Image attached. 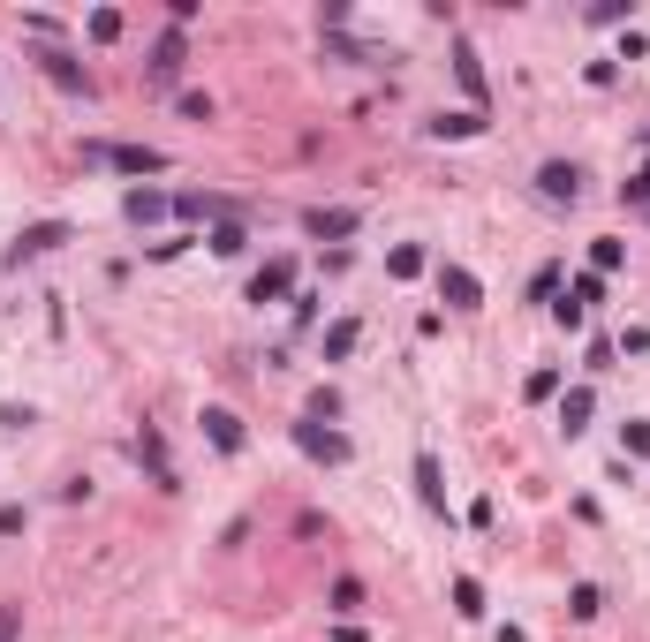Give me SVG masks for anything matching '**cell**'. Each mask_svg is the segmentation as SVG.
<instances>
[{"instance_id":"6da1fadb","label":"cell","mask_w":650,"mask_h":642,"mask_svg":"<svg viewBox=\"0 0 650 642\" xmlns=\"http://www.w3.org/2000/svg\"><path fill=\"white\" fill-rule=\"evenodd\" d=\"M84 167H114V174H167L159 144H84Z\"/></svg>"},{"instance_id":"7a4b0ae2","label":"cell","mask_w":650,"mask_h":642,"mask_svg":"<svg viewBox=\"0 0 650 642\" xmlns=\"http://www.w3.org/2000/svg\"><path fill=\"white\" fill-rule=\"evenodd\" d=\"M69 242V227L61 220H38V227H23L16 242H8V265H23V257H46V250H61Z\"/></svg>"},{"instance_id":"3957f363","label":"cell","mask_w":650,"mask_h":642,"mask_svg":"<svg viewBox=\"0 0 650 642\" xmlns=\"http://www.w3.org/2000/svg\"><path fill=\"white\" fill-rule=\"evenodd\" d=\"M537 197L575 204V197H582V167H567V159H545V167H537Z\"/></svg>"},{"instance_id":"277c9868","label":"cell","mask_w":650,"mask_h":642,"mask_svg":"<svg viewBox=\"0 0 650 642\" xmlns=\"http://www.w3.org/2000/svg\"><path fill=\"white\" fill-rule=\"evenodd\" d=\"M295 446H303L310 461H348V439H341V431H325L318 416H310V423H295Z\"/></svg>"},{"instance_id":"5b68a950","label":"cell","mask_w":650,"mask_h":642,"mask_svg":"<svg viewBox=\"0 0 650 642\" xmlns=\"http://www.w3.org/2000/svg\"><path fill=\"white\" fill-rule=\"evenodd\" d=\"M137 454H144V469H152V484H159V491H182V484H174V461H167V439H159V423H144V431H137Z\"/></svg>"},{"instance_id":"8992f818","label":"cell","mask_w":650,"mask_h":642,"mask_svg":"<svg viewBox=\"0 0 650 642\" xmlns=\"http://www.w3.org/2000/svg\"><path fill=\"white\" fill-rule=\"evenodd\" d=\"M439 295L454 310H477L484 303V288H477V272H462V265H439Z\"/></svg>"},{"instance_id":"52a82bcc","label":"cell","mask_w":650,"mask_h":642,"mask_svg":"<svg viewBox=\"0 0 650 642\" xmlns=\"http://www.w3.org/2000/svg\"><path fill=\"white\" fill-rule=\"evenodd\" d=\"M288 288H295V265H288V257H273V265L250 280V303H280Z\"/></svg>"},{"instance_id":"ba28073f","label":"cell","mask_w":650,"mask_h":642,"mask_svg":"<svg viewBox=\"0 0 650 642\" xmlns=\"http://www.w3.org/2000/svg\"><path fill=\"white\" fill-rule=\"evenodd\" d=\"M205 439L220 446V454H242V416L235 408H205Z\"/></svg>"},{"instance_id":"9c48e42d","label":"cell","mask_w":650,"mask_h":642,"mask_svg":"<svg viewBox=\"0 0 650 642\" xmlns=\"http://www.w3.org/2000/svg\"><path fill=\"white\" fill-rule=\"evenodd\" d=\"M182 61H189V46H182V31H167L152 46V84H174V76H182Z\"/></svg>"},{"instance_id":"30bf717a","label":"cell","mask_w":650,"mask_h":642,"mask_svg":"<svg viewBox=\"0 0 650 642\" xmlns=\"http://www.w3.org/2000/svg\"><path fill=\"white\" fill-rule=\"evenodd\" d=\"M174 212H182V220H235V204H227V197H205V189H182V197H174Z\"/></svg>"},{"instance_id":"8fae6325","label":"cell","mask_w":650,"mask_h":642,"mask_svg":"<svg viewBox=\"0 0 650 642\" xmlns=\"http://www.w3.org/2000/svg\"><path fill=\"white\" fill-rule=\"evenodd\" d=\"M590 408H598V393H590V386H575V393L560 401V431H567V439H575V431H590Z\"/></svg>"},{"instance_id":"7c38bea8","label":"cell","mask_w":650,"mask_h":642,"mask_svg":"<svg viewBox=\"0 0 650 642\" xmlns=\"http://www.w3.org/2000/svg\"><path fill=\"white\" fill-rule=\"evenodd\" d=\"M416 499H424L431 514H446V484H439V461L431 454H416Z\"/></svg>"},{"instance_id":"4fadbf2b","label":"cell","mask_w":650,"mask_h":642,"mask_svg":"<svg viewBox=\"0 0 650 642\" xmlns=\"http://www.w3.org/2000/svg\"><path fill=\"white\" fill-rule=\"evenodd\" d=\"M356 340H363V325H356V318H341L333 333H325V363H348V355H356Z\"/></svg>"},{"instance_id":"5bb4252c","label":"cell","mask_w":650,"mask_h":642,"mask_svg":"<svg viewBox=\"0 0 650 642\" xmlns=\"http://www.w3.org/2000/svg\"><path fill=\"white\" fill-rule=\"evenodd\" d=\"M454 76H462V91L477 99V114H484V68H477V53H469V46H454Z\"/></svg>"},{"instance_id":"9a60e30c","label":"cell","mask_w":650,"mask_h":642,"mask_svg":"<svg viewBox=\"0 0 650 642\" xmlns=\"http://www.w3.org/2000/svg\"><path fill=\"white\" fill-rule=\"evenodd\" d=\"M310 235H318V242H341V235H356V212H310Z\"/></svg>"},{"instance_id":"2e32d148","label":"cell","mask_w":650,"mask_h":642,"mask_svg":"<svg viewBox=\"0 0 650 642\" xmlns=\"http://www.w3.org/2000/svg\"><path fill=\"white\" fill-rule=\"evenodd\" d=\"M121 212H129V220H159V212H167V197H159V189H129V204H121Z\"/></svg>"},{"instance_id":"e0dca14e","label":"cell","mask_w":650,"mask_h":642,"mask_svg":"<svg viewBox=\"0 0 650 642\" xmlns=\"http://www.w3.org/2000/svg\"><path fill=\"white\" fill-rule=\"evenodd\" d=\"M567 303H575V310H582V318H590V310H598V303H605V280H598V272H582L575 288H567Z\"/></svg>"},{"instance_id":"ac0fdd59","label":"cell","mask_w":650,"mask_h":642,"mask_svg":"<svg viewBox=\"0 0 650 642\" xmlns=\"http://www.w3.org/2000/svg\"><path fill=\"white\" fill-rule=\"evenodd\" d=\"M386 272H394V280H416V272H424V250H416V242H401V250L386 257Z\"/></svg>"},{"instance_id":"d6986e66","label":"cell","mask_w":650,"mask_h":642,"mask_svg":"<svg viewBox=\"0 0 650 642\" xmlns=\"http://www.w3.org/2000/svg\"><path fill=\"white\" fill-rule=\"evenodd\" d=\"M484 129V114H439L431 121V136H477Z\"/></svg>"},{"instance_id":"ffe728a7","label":"cell","mask_w":650,"mask_h":642,"mask_svg":"<svg viewBox=\"0 0 650 642\" xmlns=\"http://www.w3.org/2000/svg\"><path fill=\"white\" fill-rule=\"evenodd\" d=\"M333 612H341V620H348V612H363V582H356V575L333 582Z\"/></svg>"},{"instance_id":"44dd1931","label":"cell","mask_w":650,"mask_h":642,"mask_svg":"<svg viewBox=\"0 0 650 642\" xmlns=\"http://www.w3.org/2000/svg\"><path fill=\"white\" fill-rule=\"evenodd\" d=\"M620 454H650V423H643V416L620 423Z\"/></svg>"},{"instance_id":"7402d4cb","label":"cell","mask_w":650,"mask_h":642,"mask_svg":"<svg viewBox=\"0 0 650 642\" xmlns=\"http://www.w3.org/2000/svg\"><path fill=\"white\" fill-rule=\"evenodd\" d=\"M242 242H250V235H242V220H220V227H212V250H220V257H235Z\"/></svg>"},{"instance_id":"603a6c76","label":"cell","mask_w":650,"mask_h":642,"mask_svg":"<svg viewBox=\"0 0 650 642\" xmlns=\"http://www.w3.org/2000/svg\"><path fill=\"white\" fill-rule=\"evenodd\" d=\"M598 605H605V597H598V582H575V597H567V612H575V620H590Z\"/></svg>"},{"instance_id":"cb8c5ba5","label":"cell","mask_w":650,"mask_h":642,"mask_svg":"<svg viewBox=\"0 0 650 642\" xmlns=\"http://www.w3.org/2000/svg\"><path fill=\"white\" fill-rule=\"evenodd\" d=\"M454 605H462V620H477V612H484V590L462 575V582H454Z\"/></svg>"},{"instance_id":"d4e9b609","label":"cell","mask_w":650,"mask_h":642,"mask_svg":"<svg viewBox=\"0 0 650 642\" xmlns=\"http://www.w3.org/2000/svg\"><path fill=\"white\" fill-rule=\"evenodd\" d=\"M91 38H99V46H114V38H121V8H99V16H91Z\"/></svg>"},{"instance_id":"484cf974","label":"cell","mask_w":650,"mask_h":642,"mask_svg":"<svg viewBox=\"0 0 650 642\" xmlns=\"http://www.w3.org/2000/svg\"><path fill=\"white\" fill-rule=\"evenodd\" d=\"M530 295H537V303H552V295H560V265H537V280H530Z\"/></svg>"},{"instance_id":"4316f807","label":"cell","mask_w":650,"mask_h":642,"mask_svg":"<svg viewBox=\"0 0 650 642\" xmlns=\"http://www.w3.org/2000/svg\"><path fill=\"white\" fill-rule=\"evenodd\" d=\"M522 393H530V401H552V393H560V371H530V386H522Z\"/></svg>"},{"instance_id":"83f0119b","label":"cell","mask_w":650,"mask_h":642,"mask_svg":"<svg viewBox=\"0 0 650 642\" xmlns=\"http://www.w3.org/2000/svg\"><path fill=\"white\" fill-rule=\"evenodd\" d=\"M620 197H628V204H643V212H650V167H635V174H628V189H620Z\"/></svg>"},{"instance_id":"f1b7e54d","label":"cell","mask_w":650,"mask_h":642,"mask_svg":"<svg viewBox=\"0 0 650 642\" xmlns=\"http://www.w3.org/2000/svg\"><path fill=\"white\" fill-rule=\"evenodd\" d=\"M628 16H635L628 0H598V8H590V23H628Z\"/></svg>"},{"instance_id":"f546056e","label":"cell","mask_w":650,"mask_h":642,"mask_svg":"<svg viewBox=\"0 0 650 642\" xmlns=\"http://www.w3.org/2000/svg\"><path fill=\"white\" fill-rule=\"evenodd\" d=\"M620 257H628V250H620V242H590V265H598V272H613Z\"/></svg>"},{"instance_id":"4dcf8cb0","label":"cell","mask_w":650,"mask_h":642,"mask_svg":"<svg viewBox=\"0 0 650 642\" xmlns=\"http://www.w3.org/2000/svg\"><path fill=\"white\" fill-rule=\"evenodd\" d=\"M23 635V605H0V642H16Z\"/></svg>"},{"instance_id":"1f68e13d","label":"cell","mask_w":650,"mask_h":642,"mask_svg":"<svg viewBox=\"0 0 650 642\" xmlns=\"http://www.w3.org/2000/svg\"><path fill=\"white\" fill-rule=\"evenodd\" d=\"M23 529V507H0V537H16Z\"/></svg>"}]
</instances>
